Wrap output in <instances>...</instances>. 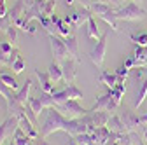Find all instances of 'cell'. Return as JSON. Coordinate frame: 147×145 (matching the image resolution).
<instances>
[{
  "instance_id": "cell-1",
  "label": "cell",
  "mask_w": 147,
  "mask_h": 145,
  "mask_svg": "<svg viewBox=\"0 0 147 145\" xmlns=\"http://www.w3.org/2000/svg\"><path fill=\"white\" fill-rule=\"evenodd\" d=\"M88 9L93 12V14L100 16L102 19H103L110 28H112L114 32H117V16H116V9L110 7V4H105V2H93L91 5H88Z\"/></svg>"
},
{
  "instance_id": "cell-2",
  "label": "cell",
  "mask_w": 147,
  "mask_h": 145,
  "mask_svg": "<svg viewBox=\"0 0 147 145\" xmlns=\"http://www.w3.org/2000/svg\"><path fill=\"white\" fill-rule=\"evenodd\" d=\"M51 108H54L56 112H60L63 117H67V119H70V121L81 119V117H84V115L89 114V110L82 108V107L77 103V100H68V101H63V103L54 105V107H51Z\"/></svg>"
},
{
  "instance_id": "cell-3",
  "label": "cell",
  "mask_w": 147,
  "mask_h": 145,
  "mask_svg": "<svg viewBox=\"0 0 147 145\" xmlns=\"http://www.w3.org/2000/svg\"><path fill=\"white\" fill-rule=\"evenodd\" d=\"M116 16H117V19H124V21H137V19H144V16H145V11L137 5L135 2H130V4H126L119 9H116Z\"/></svg>"
},
{
  "instance_id": "cell-4",
  "label": "cell",
  "mask_w": 147,
  "mask_h": 145,
  "mask_svg": "<svg viewBox=\"0 0 147 145\" xmlns=\"http://www.w3.org/2000/svg\"><path fill=\"white\" fill-rule=\"evenodd\" d=\"M49 40H51V49H53V56H54V61H65L67 58H70L72 54L68 51V47L65 46V40L60 39L58 35H49Z\"/></svg>"
},
{
  "instance_id": "cell-5",
  "label": "cell",
  "mask_w": 147,
  "mask_h": 145,
  "mask_svg": "<svg viewBox=\"0 0 147 145\" xmlns=\"http://www.w3.org/2000/svg\"><path fill=\"white\" fill-rule=\"evenodd\" d=\"M107 35H109V32L103 33L102 37L96 40V44L91 47V51H89V58H91V61H93L96 66H102L103 65L105 51H107Z\"/></svg>"
},
{
  "instance_id": "cell-6",
  "label": "cell",
  "mask_w": 147,
  "mask_h": 145,
  "mask_svg": "<svg viewBox=\"0 0 147 145\" xmlns=\"http://www.w3.org/2000/svg\"><path fill=\"white\" fill-rule=\"evenodd\" d=\"M93 16V12H91L88 7H82V9H77V11H74V12H70V14H67L63 19L74 28V30H77L82 23H86L89 17Z\"/></svg>"
},
{
  "instance_id": "cell-7",
  "label": "cell",
  "mask_w": 147,
  "mask_h": 145,
  "mask_svg": "<svg viewBox=\"0 0 147 145\" xmlns=\"http://www.w3.org/2000/svg\"><path fill=\"white\" fill-rule=\"evenodd\" d=\"M16 119H18V126L23 130V133H25L30 140H37V138H39V133H37L33 122H32V121L28 119V115L25 114V108H23V112H20V114L16 115Z\"/></svg>"
},
{
  "instance_id": "cell-8",
  "label": "cell",
  "mask_w": 147,
  "mask_h": 145,
  "mask_svg": "<svg viewBox=\"0 0 147 145\" xmlns=\"http://www.w3.org/2000/svg\"><path fill=\"white\" fill-rule=\"evenodd\" d=\"M60 65H61V70H63V81L67 84H74V81H76V65H77V60L70 56L65 61H61Z\"/></svg>"
},
{
  "instance_id": "cell-9",
  "label": "cell",
  "mask_w": 147,
  "mask_h": 145,
  "mask_svg": "<svg viewBox=\"0 0 147 145\" xmlns=\"http://www.w3.org/2000/svg\"><path fill=\"white\" fill-rule=\"evenodd\" d=\"M114 108H117L114 98H112V93H107L103 96H100L95 103V107L91 108V112H100V110H105V112H110V110H114Z\"/></svg>"
},
{
  "instance_id": "cell-10",
  "label": "cell",
  "mask_w": 147,
  "mask_h": 145,
  "mask_svg": "<svg viewBox=\"0 0 147 145\" xmlns=\"http://www.w3.org/2000/svg\"><path fill=\"white\" fill-rule=\"evenodd\" d=\"M16 128H18V119H16L14 115H12V117H9L2 126H0V145H4V142H5L9 136H12V135H14Z\"/></svg>"
},
{
  "instance_id": "cell-11",
  "label": "cell",
  "mask_w": 147,
  "mask_h": 145,
  "mask_svg": "<svg viewBox=\"0 0 147 145\" xmlns=\"http://www.w3.org/2000/svg\"><path fill=\"white\" fill-rule=\"evenodd\" d=\"M119 117H121V121H123V124H124L126 131H133L137 126L140 124V117H137V115H135L133 112H130V110L121 112V114H119Z\"/></svg>"
},
{
  "instance_id": "cell-12",
  "label": "cell",
  "mask_w": 147,
  "mask_h": 145,
  "mask_svg": "<svg viewBox=\"0 0 147 145\" xmlns=\"http://www.w3.org/2000/svg\"><path fill=\"white\" fill-rule=\"evenodd\" d=\"M35 74H37V77H39V82H40V91L42 93H47V95L54 93V86H53V81H51V77H49L47 72H40L39 68H37Z\"/></svg>"
},
{
  "instance_id": "cell-13",
  "label": "cell",
  "mask_w": 147,
  "mask_h": 145,
  "mask_svg": "<svg viewBox=\"0 0 147 145\" xmlns=\"http://www.w3.org/2000/svg\"><path fill=\"white\" fill-rule=\"evenodd\" d=\"M51 19H53V23H54V26H56V32H58V35H61V37L65 39V37H68V35L74 32V28L63 19V17H58L56 14H53L51 16Z\"/></svg>"
},
{
  "instance_id": "cell-14",
  "label": "cell",
  "mask_w": 147,
  "mask_h": 145,
  "mask_svg": "<svg viewBox=\"0 0 147 145\" xmlns=\"http://www.w3.org/2000/svg\"><path fill=\"white\" fill-rule=\"evenodd\" d=\"M107 128H109V131H110V133H114V135L128 133L119 115H112V117H109V122H107Z\"/></svg>"
},
{
  "instance_id": "cell-15",
  "label": "cell",
  "mask_w": 147,
  "mask_h": 145,
  "mask_svg": "<svg viewBox=\"0 0 147 145\" xmlns=\"http://www.w3.org/2000/svg\"><path fill=\"white\" fill-rule=\"evenodd\" d=\"M63 40H65V46L68 47L70 54H72V58H76L79 61V49H77V35H76V30H74L68 37H65Z\"/></svg>"
},
{
  "instance_id": "cell-16",
  "label": "cell",
  "mask_w": 147,
  "mask_h": 145,
  "mask_svg": "<svg viewBox=\"0 0 147 145\" xmlns=\"http://www.w3.org/2000/svg\"><path fill=\"white\" fill-rule=\"evenodd\" d=\"M86 23H88V28H86V35H88V39H91V40H98L102 35H100V32H98V25H96V21L93 19V16H91Z\"/></svg>"
},
{
  "instance_id": "cell-17",
  "label": "cell",
  "mask_w": 147,
  "mask_h": 145,
  "mask_svg": "<svg viewBox=\"0 0 147 145\" xmlns=\"http://www.w3.org/2000/svg\"><path fill=\"white\" fill-rule=\"evenodd\" d=\"M47 74H49V77H51V81H53V82L61 81V79H63V70H61V65H60L58 61H53V63H51V66H49V70H47Z\"/></svg>"
},
{
  "instance_id": "cell-18",
  "label": "cell",
  "mask_w": 147,
  "mask_h": 145,
  "mask_svg": "<svg viewBox=\"0 0 147 145\" xmlns=\"http://www.w3.org/2000/svg\"><path fill=\"white\" fill-rule=\"evenodd\" d=\"M12 145H32L30 143V138L23 133V130L20 128V126L16 128V131L12 135Z\"/></svg>"
},
{
  "instance_id": "cell-19",
  "label": "cell",
  "mask_w": 147,
  "mask_h": 145,
  "mask_svg": "<svg viewBox=\"0 0 147 145\" xmlns=\"http://www.w3.org/2000/svg\"><path fill=\"white\" fill-rule=\"evenodd\" d=\"M145 96H147V79H145V81H142V82L138 84V89H137V100H135V108L142 107V103H144Z\"/></svg>"
},
{
  "instance_id": "cell-20",
  "label": "cell",
  "mask_w": 147,
  "mask_h": 145,
  "mask_svg": "<svg viewBox=\"0 0 147 145\" xmlns=\"http://www.w3.org/2000/svg\"><path fill=\"white\" fill-rule=\"evenodd\" d=\"M25 66H26V61H25V58L21 56V52L18 51L16 58H14V60H12V63H11V68L14 70V74H21V72L25 70Z\"/></svg>"
},
{
  "instance_id": "cell-21",
  "label": "cell",
  "mask_w": 147,
  "mask_h": 145,
  "mask_svg": "<svg viewBox=\"0 0 147 145\" xmlns=\"http://www.w3.org/2000/svg\"><path fill=\"white\" fill-rule=\"evenodd\" d=\"M0 79H2V82H4L9 89H12V91H18V89H20V86H18V82H16V77H14L12 74L2 72V74H0Z\"/></svg>"
},
{
  "instance_id": "cell-22",
  "label": "cell",
  "mask_w": 147,
  "mask_h": 145,
  "mask_svg": "<svg viewBox=\"0 0 147 145\" xmlns=\"http://www.w3.org/2000/svg\"><path fill=\"white\" fill-rule=\"evenodd\" d=\"M100 82H103L109 89H112V87H116V84H117V75H116V74L110 75L109 72H102V75H100Z\"/></svg>"
},
{
  "instance_id": "cell-23",
  "label": "cell",
  "mask_w": 147,
  "mask_h": 145,
  "mask_svg": "<svg viewBox=\"0 0 147 145\" xmlns=\"http://www.w3.org/2000/svg\"><path fill=\"white\" fill-rule=\"evenodd\" d=\"M25 33H30V35H37V32H39V21H30V23H26L23 28H21Z\"/></svg>"
},
{
  "instance_id": "cell-24",
  "label": "cell",
  "mask_w": 147,
  "mask_h": 145,
  "mask_svg": "<svg viewBox=\"0 0 147 145\" xmlns=\"http://www.w3.org/2000/svg\"><path fill=\"white\" fill-rule=\"evenodd\" d=\"M131 40H133L138 47H147V33H140L138 37L131 35Z\"/></svg>"
},
{
  "instance_id": "cell-25",
  "label": "cell",
  "mask_w": 147,
  "mask_h": 145,
  "mask_svg": "<svg viewBox=\"0 0 147 145\" xmlns=\"http://www.w3.org/2000/svg\"><path fill=\"white\" fill-rule=\"evenodd\" d=\"M5 33H7L9 42H12V44H14V42L18 40V26H14V25H12V26H9V28L5 30Z\"/></svg>"
},
{
  "instance_id": "cell-26",
  "label": "cell",
  "mask_w": 147,
  "mask_h": 145,
  "mask_svg": "<svg viewBox=\"0 0 147 145\" xmlns=\"http://www.w3.org/2000/svg\"><path fill=\"white\" fill-rule=\"evenodd\" d=\"M128 74H130V70H128V68H126V66H123V68H119V70H117V72H116V75H117V77H119V79H123V77H126V75H128Z\"/></svg>"
},
{
  "instance_id": "cell-27",
  "label": "cell",
  "mask_w": 147,
  "mask_h": 145,
  "mask_svg": "<svg viewBox=\"0 0 147 145\" xmlns=\"http://www.w3.org/2000/svg\"><path fill=\"white\" fill-rule=\"evenodd\" d=\"M7 14V7H5V0H0V17H4Z\"/></svg>"
},
{
  "instance_id": "cell-28",
  "label": "cell",
  "mask_w": 147,
  "mask_h": 145,
  "mask_svg": "<svg viewBox=\"0 0 147 145\" xmlns=\"http://www.w3.org/2000/svg\"><path fill=\"white\" fill-rule=\"evenodd\" d=\"M140 124H142V126H147V114L140 115Z\"/></svg>"
},
{
  "instance_id": "cell-29",
  "label": "cell",
  "mask_w": 147,
  "mask_h": 145,
  "mask_svg": "<svg viewBox=\"0 0 147 145\" xmlns=\"http://www.w3.org/2000/svg\"><path fill=\"white\" fill-rule=\"evenodd\" d=\"M70 145H81V143L77 142V138H76V136H72V140H70Z\"/></svg>"
},
{
  "instance_id": "cell-30",
  "label": "cell",
  "mask_w": 147,
  "mask_h": 145,
  "mask_svg": "<svg viewBox=\"0 0 147 145\" xmlns=\"http://www.w3.org/2000/svg\"><path fill=\"white\" fill-rule=\"evenodd\" d=\"M35 142H37V140H35ZM37 145H47V143H46L44 140H40V142H37Z\"/></svg>"
},
{
  "instance_id": "cell-31",
  "label": "cell",
  "mask_w": 147,
  "mask_h": 145,
  "mask_svg": "<svg viewBox=\"0 0 147 145\" xmlns=\"http://www.w3.org/2000/svg\"><path fill=\"white\" fill-rule=\"evenodd\" d=\"M65 4H67V5H72V4H74V0H65Z\"/></svg>"
},
{
  "instance_id": "cell-32",
  "label": "cell",
  "mask_w": 147,
  "mask_h": 145,
  "mask_svg": "<svg viewBox=\"0 0 147 145\" xmlns=\"http://www.w3.org/2000/svg\"><path fill=\"white\" fill-rule=\"evenodd\" d=\"M33 2H35V0H26V4H28V5H32Z\"/></svg>"
},
{
  "instance_id": "cell-33",
  "label": "cell",
  "mask_w": 147,
  "mask_h": 145,
  "mask_svg": "<svg viewBox=\"0 0 147 145\" xmlns=\"http://www.w3.org/2000/svg\"><path fill=\"white\" fill-rule=\"evenodd\" d=\"M135 2H140V0H135Z\"/></svg>"
},
{
  "instance_id": "cell-34",
  "label": "cell",
  "mask_w": 147,
  "mask_h": 145,
  "mask_svg": "<svg viewBox=\"0 0 147 145\" xmlns=\"http://www.w3.org/2000/svg\"><path fill=\"white\" fill-rule=\"evenodd\" d=\"M93 2H95V0H93ZM96 2H98V0H96Z\"/></svg>"
},
{
  "instance_id": "cell-35",
  "label": "cell",
  "mask_w": 147,
  "mask_h": 145,
  "mask_svg": "<svg viewBox=\"0 0 147 145\" xmlns=\"http://www.w3.org/2000/svg\"><path fill=\"white\" fill-rule=\"evenodd\" d=\"M0 32H2V30H0Z\"/></svg>"
},
{
  "instance_id": "cell-36",
  "label": "cell",
  "mask_w": 147,
  "mask_h": 145,
  "mask_svg": "<svg viewBox=\"0 0 147 145\" xmlns=\"http://www.w3.org/2000/svg\"><path fill=\"white\" fill-rule=\"evenodd\" d=\"M11 145H12V143H11Z\"/></svg>"
}]
</instances>
